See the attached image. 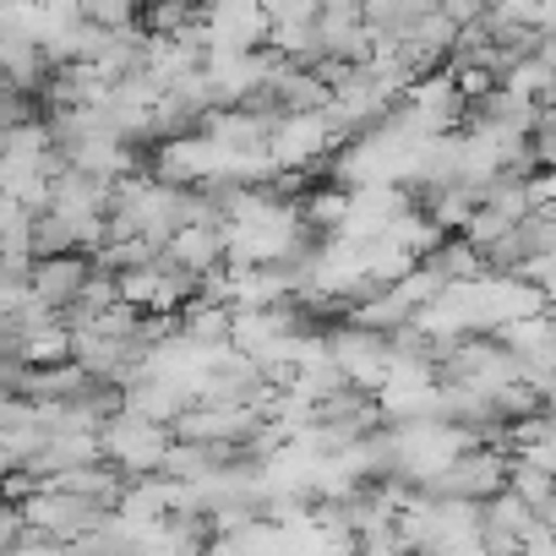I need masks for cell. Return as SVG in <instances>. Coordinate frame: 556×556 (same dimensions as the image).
<instances>
[{
	"label": "cell",
	"mask_w": 556,
	"mask_h": 556,
	"mask_svg": "<svg viewBox=\"0 0 556 556\" xmlns=\"http://www.w3.org/2000/svg\"><path fill=\"white\" fill-rule=\"evenodd\" d=\"M350 556H415V551L399 540V529H382V534H361Z\"/></svg>",
	"instance_id": "1"
}]
</instances>
